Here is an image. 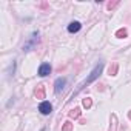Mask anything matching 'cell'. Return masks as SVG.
<instances>
[{
	"instance_id": "obj_1",
	"label": "cell",
	"mask_w": 131,
	"mask_h": 131,
	"mask_svg": "<svg viewBox=\"0 0 131 131\" xmlns=\"http://www.w3.org/2000/svg\"><path fill=\"white\" fill-rule=\"evenodd\" d=\"M102 70H103V63L100 62L99 65H96V67H94V70L91 71V74L88 76V79H86L85 82H82V83L79 85V88H77V91H74V93H73V97H74V96H76V94H77V93H79V91L82 90V88H85V85H88V83H91V82H94V80H96V79H97V77L100 76V73H102Z\"/></svg>"
},
{
	"instance_id": "obj_11",
	"label": "cell",
	"mask_w": 131,
	"mask_h": 131,
	"mask_svg": "<svg viewBox=\"0 0 131 131\" xmlns=\"http://www.w3.org/2000/svg\"><path fill=\"white\" fill-rule=\"evenodd\" d=\"M126 36H128L126 29H119V31L116 32V37H119V39H123V37H126Z\"/></svg>"
},
{
	"instance_id": "obj_6",
	"label": "cell",
	"mask_w": 131,
	"mask_h": 131,
	"mask_svg": "<svg viewBox=\"0 0 131 131\" xmlns=\"http://www.w3.org/2000/svg\"><path fill=\"white\" fill-rule=\"evenodd\" d=\"M36 97L39 99V100H42V99H45V86L40 83V85H37V88H36Z\"/></svg>"
},
{
	"instance_id": "obj_5",
	"label": "cell",
	"mask_w": 131,
	"mask_h": 131,
	"mask_svg": "<svg viewBox=\"0 0 131 131\" xmlns=\"http://www.w3.org/2000/svg\"><path fill=\"white\" fill-rule=\"evenodd\" d=\"M51 73V65L49 63H42L40 65V68H39V76H48Z\"/></svg>"
},
{
	"instance_id": "obj_2",
	"label": "cell",
	"mask_w": 131,
	"mask_h": 131,
	"mask_svg": "<svg viewBox=\"0 0 131 131\" xmlns=\"http://www.w3.org/2000/svg\"><path fill=\"white\" fill-rule=\"evenodd\" d=\"M37 42H39V34H37V32H34V34L31 36V39H29V42H26V43L23 45V51H29L31 48H34Z\"/></svg>"
},
{
	"instance_id": "obj_14",
	"label": "cell",
	"mask_w": 131,
	"mask_h": 131,
	"mask_svg": "<svg viewBox=\"0 0 131 131\" xmlns=\"http://www.w3.org/2000/svg\"><path fill=\"white\" fill-rule=\"evenodd\" d=\"M128 117H129V119H131V111H128Z\"/></svg>"
},
{
	"instance_id": "obj_10",
	"label": "cell",
	"mask_w": 131,
	"mask_h": 131,
	"mask_svg": "<svg viewBox=\"0 0 131 131\" xmlns=\"http://www.w3.org/2000/svg\"><path fill=\"white\" fill-rule=\"evenodd\" d=\"M108 73H110V76H116L117 74V63H113V67H110Z\"/></svg>"
},
{
	"instance_id": "obj_8",
	"label": "cell",
	"mask_w": 131,
	"mask_h": 131,
	"mask_svg": "<svg viewBox=\"0 0 131 131\" xmlns=\"http://www.w3.org/2000/svg\"><path fill=\"white\" fill-rule=\"evenodd\" d=\"M68 116H70V119H79V117H80V108L76 106L74 110H71V111L68 113Z\"/></svg>"
},
{
	"instance_id": "obj_7",
	"label": "cell",
	"mask_w": 131,
	"mask_h": 131,
	"mask_svg": "<svg viewBox=\"0 0 131 131\" xmlns=\"http://www.w3.org/2000/svg\"><path fill=\"white\" fill-rule=\"evenodd\" d=\"M80 29V23L79 22H71L70 25H68V31L70 32H77Z\"/></svg>"
},
{
	"instance_id": "obj_9",
	"label": "cell",
	"mask_w": 131,
	"mask_h": 131,
	"mask_svg": "<svg viewBox=\"0 0 131 131\" xmlns=\"http://www.w3.org/2000/svg\"><path fill=\"white\" fill-rule=\"evenodd\" d=\"M62 131H73V123L68 120V122H65L63 126H62Z\"/></svg>"
},
{
	"instance_id": "obj_12",
	"label": "cell",
	"mask_w": 131,
	"mask_h": 131,
	"mask_svg": "<svg viewBox=\"0 0 131 131\" xmlns=\"http://www.w3.org/2000/svg\"><path fill=\"white\" fill-rule=\"evenodd\" d=\"M82 105H83V106L88 110V108H91L93 102H91V99H90V97H85V99H83V102H82Z\"/></svg>"
},
{
	"instance_id": "obj_3",
	"label": "cell",
	"mask_w": 131,
	"mask_h": 131,
	"mask_svg": "<svg viewBox=\"0 0 131 131\" xmlns=\"http://www.w3.org/2000/svg\"><path fill=\"white\" fill-rule=\"evenodd\" d=\"M39 111H40L42 114L48 116V114H51V111H52V105H51L49 102H42V103L39 105Z\"/></svg>"
},
{
	"instance_id": "obj_13",
	"label": "cell",
	"mask_w": 131,
	"mask_h": 131,
	"mask_svg": "<svg viewBox=\"0 0 131 131\" xmlns=\"http://www.w3.org/2000/svg\"><path fill=\"white\" fill-rule=\"evenodd\" d=\"M116 5H117V2H114V3H108V9H113Z\"/></svg>"
},
{
	"instance_id": "obj_15",
	"label": "cell",
	"mask_w": 131,
	"mask_h": 131,
	"mask_svg": "<svg viewBox=\"0 0 131 131\" xmlns=\"http://www.w3.org/2000/svg\"><path fill=\"white\" fill-rule=\"evenodd\" d=\"M40 131H45V129H40Z\"/></svg>"
},
{
	"instance_id": "obj_4",
	"label": "cell",
	"mask_w": 131,
	"mask_h": 131,
	"mask_svg": "<svg viewBox=\"0 0 131 131\" xmlns=\"http://www.w3.org/2000/svg\"><path fill=\"white\" fill-rule=\"evenodd\" d=\"M65 83H67V80H65L63 77H59V79L56 80V83H54V91H56V94H60V93L63 91Z\"/></svg>"
}]
</instances>
